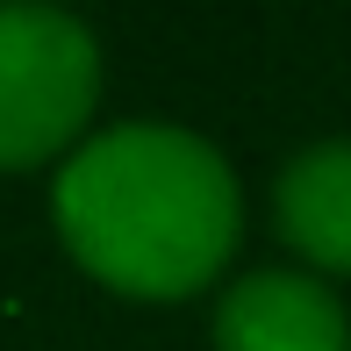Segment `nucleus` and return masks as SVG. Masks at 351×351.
Wrapping results in <instances>:
<instances>
[{"instance_id": "obj_1", "label": "nucleus", "mask_w": 351, "mask_h": 351, "mask_svg": "<svg viewBox=\"0 0 351 351\" xmlns=\"http://www.w3.org/2000/svg\"><path fill=\"white\" fill-rule=\"evenodd\" d=\"M51 222L101 287L130 301H186L230 265L244 186L208 136L180 122H115L58 165Z\"/></svg>"}, {"instance_id": "obj_2", "label": "nucleus", "mask_w": 351, "mask_h": 351, "mask_svg": "<svg viewBox=\"0 0 351 351\" xmlns=\"http://www.w3.org/2000/svg\"><path fill=\"white\" fill-rule=\"evenodd\" d=\"M101 43L65 8L0 0V172L65 165L93 136Z\"/></svg>"}, {"instance_id": "obj_3", "label": "nucleus", "mask_w": 351, "mask_h": 351, "mask_svg": "<svg viewBox=\"0 0 351 351\" xmlns=\"http://www.w3.org/2000/svg\"><path fill=\"white\" fill-rule=\"evenodd\" d=\"M215 351H351L344 294L301 265L244 273L215 301Z\"/></svg>"}, {"instance_id": "obj_4", "label": "nucleus", "mask_w": 351, "mask_h": 351, "mask_svg": "<svg viewBox=\"0 0 351 351\" xmlns=\"http://www.w3.org/2000/svg\"><path fill=\"white\" fill-rule=\"evenodd\" d=\"M273 222L294 244L301 273L351 280V136L308 143L273 180Z\"/></svg>"}]
</instances>
